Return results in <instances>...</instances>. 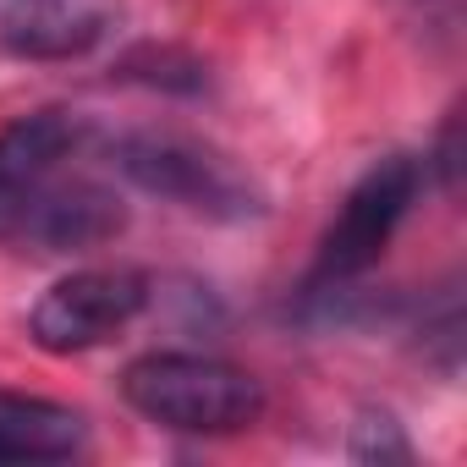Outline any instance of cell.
<instances>
[{"instance_id": "6da1fadb", "label": "cell", "mask_w": 467, "mask_h": 467, "mask_svg": "<svg viewBox=\"0 0 467 467\" xmlns=\"http://www.w3.org/2000/svg\"><path fill=\"white\" fill-rule=\"evenodd\" d=\"M110 165L143 187L160 203H176L198 220H259L270 209V192L259 187V176L231 160L225 149H214L209 138L192 132H171V127H149V132H127L110 143Z\"/></svg>"}, {"instance_id": "7a4b0ae2", "label": "cell", "mask_w": 467, "mask_h": 467, "mask_svg": "<svg viewBox=\"0 0 467 467\" xmlns=\"http://www.w3.org/2000/svg\"><path fill=\"white\" fill-rule=\"evenodd\" d=\"M121 396L132 412L176 434H243L265 412V385L209 352H149L127 363Z\"/></svg>"}, {"instance_id": "3957f363", "label": "cell", "mask_w": 467, "mask_h": 467, "mask_svg": "<svg viewBox=\"0 0 467 467\" xmlns=\"http://www.w3.org/2000/svg\"><path fill=\"white\" fill-rule=\"evenodd\" d=\"M127 231V203L88 176L61 171H17L0 165V243L39 254H88Z\"/></svg>"}, {"instance_id": "277c9868", "label": "cell", "mask_w": 467, "mask_h": 467, "mask_svg": "<svg viewBox=\"0 0 467 467\" xmlns=\"http://www.w3.org/2000/svg\"><path fill=\"white\" fill-rule=\"evenodd\" d=\"M418 187H423V165L412 154H390V160L368 165L352 182V192L341 198V214L319 237V254H314V270H308V297L336 292V286H347V281H358L363 270L379 265V254L390 248L396 225L407 220Z\"/></svg>"}, {"instance_id": "5b68a950", "label": "cell", "mask_w": 467, "mask_h": 467, "mask_svg": "<svg viewBox=\"0 0 467 467\" xmlns=\"http://www.w3.org/2000/svg\"><path fill=\"white\" fill-rule=\"evenodd\" d=\"M143 308H149L143 270H78L34 303L28 336L39 352L72 358V352H94L110 336H121Z\"/></svg>"}, {"instance_id": "8992f818", "label": "cell", "mask_w": 467, "mask_h": 467, "mask_svg": "<svg viewBox=\"0 0 467 467\" xmlns=\"http://www.w3.org/2000/svg\"><path fill=\"white\" fill-rule=\"evenodd\" d=\"M116 0H0V50L17 61H78L116 34Z\"/></svg>"}, {"instance_id": "52a82bcc", "label": "cell", "mask_w": 467, "mask_h": 467, "mask_svg": "<svg viewBox=\"0 0 467 467\" xmlns=\"http://www.w3.org/2000/svg\"><path fill=\"white\" fill-rule=\"evenodd\" d=\"M88 445V423L78 407L0 390V462H72Z\"/></svg>"}, {"instance_id": "ba28073f", "label": "cell", "mask_w": 467, "mask_h": 467, "mask_svg": "<svg viewBox=\"0 0 467 467\" xmlns=\"http://www.w3.org/2000/svg\"><path fill=\"white\" fill-rule=\"evenodd\" d=\"M352 456L358 462H407L412 451H407V440L390 418H363L358 434H352Z\"/></svg>"}, {"instance_id": "9c48e42d", "label": "cell", "mask_w": 467, "mask_h": 467, "mask_svg": "<svg viewBox=\"0 0 467 467\" xmlns=\"http://www.w3.org/2000/svg\"><path fill=\"white\" fill-rule=\"evenodd\" d=\"M423 12H456V0H423Z\"/></svg>"}]
</instances>
